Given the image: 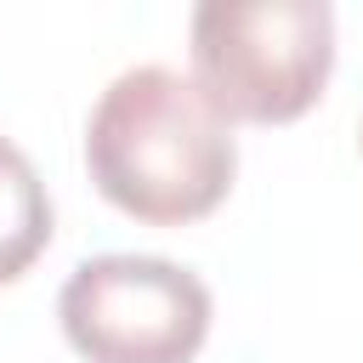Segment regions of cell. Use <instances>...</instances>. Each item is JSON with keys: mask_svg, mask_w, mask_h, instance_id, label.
Returning <instances> with one entry per match:
<instances>
[{"mask_svg": "<svg viewBox=\"0 0 363 363\" xmlns=\"http://www.w3.org/2000/svg\"><path fill=\"white\" fill-rule=\"evenodd\" d=\"M199 91L244 125L301 119L335 68L329 0H204L187 23Z\"/></svg>", "mask_w": 363, "mask_h": 363, "instance_id": "cell-2", "label": "cell"}, {"mask_svg": "<svg viewBox=\"0 0 363 363\" xmlns=\"http://www.w3.org/2000/svg\"><path fill=\"white\" fill-rule=\"evenodd\" d=\"M51 244V193L28 153L0 136V284L23 278L34 255Z\"/></svg>", "mask_w": 363, "mask_h": 363, "instance_id": "cell-4", "label": "cell"}, {"mask_svg": "<svg viewBox=\"0 0 363 363\" xmlns=\"http://www.w3.org/2000/svg\"><path fill=\"white\" fill-rule=\"evenodd\" d=\"M57 318L85 363H193L210 335V289L164 255H96L68 272Z\"/></svg>", "mask_w": 363, "mask_h": 363, "instance_id": "cell-3", "label": "cell"}, {"mask_svg": "<svg viewBox=\"0 0 363 363\" xmlns=\"http://www.w3.org/2000/svg\"><path fill=\"white\" fill-rule=\"evenodd\" d=\"M85 170L113 210L147 227L199 221L233 187V119L199 91L193 74L136 62L91 108Z\"/></svg>", "mask_w": 363, "mask_h": 363, "instance_id": "cell-1", "label": "cell"}]
</instances>
